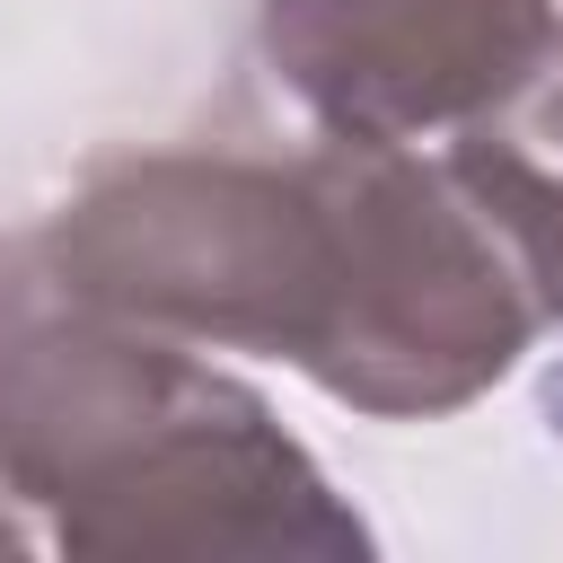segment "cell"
Masks as SVG:
<instances>
[{
	"mask_svg": "<svg viewBox=\"0 0 563 563\" xmlns=\"http://www.w3.org/2000/svg\"><path fill=\"white\" fill-rule=\"evenodd\" d=\"M0 501L62 554H369L246 378L44 255L0 264Z\"/></svg>",
	"mask_w": 563,
	"mask_h": 563,
	"instance_id": "7a4b0ae2",
	"label": "cell"
},
{
	"mask_svg": "<svg viewBox=\"0 0 563 563\" xmlns=\"http://www.w3.org/2000/svg\"><path fill=\"white\" fill-rule=\"evenodd\" d=\"M554 0H264L273 79L317 132L431 141L493 114L554 44Z\"/></svg>",
	"mask_w": 563,
	"mask_h": 563,
	"instance_id": "3957f363",
	"label": "cell"
},
{
	"mask_svg": "<svg viewBox=\"0 0 563 563\" xmlns=\"http://www.w3.org/2000/svg\"><path fill=\"white\" fill-rule=\"evenodd\" d=\"M26 545H35V528H26V519L0 501V554H26Z\"/></svg>",
	"mask_w": 563,
	"mask_h": 563,
	"instance_id": "277c9868",
	"label": "cell"
},
{
	"mask_svg": "<svg viewBox=\"0 0 563 563\" xmlns=\"http://www.w3.org/2000/svg\"><path fill=\"white\" fill-rule=\"evenodd\" d=\"M554 70H563V26H554Z\"/></svg>",
	"mask_w": 563,
	"mask_h": 563,
	"instance_id": "5b68a950",
	"label": "cell"
},
{
	"mask_svg": "<svg viewBox=\"0 0 563 563\" xmlns=\"http://www.w3.org/2000/svg\"><path fill=\"white\" fill-rule=\"evenodd\" d=\"M79 299L255 352L378 422L475 405L545 325L501 211L413 141L317 132L264 150H141L97 167L35 246Z\"/></svg>",
	"mask_w": 563,
	"mask_h": 563,
	"instance_id": "6da1fadb",
	"label": "cell"
}]
</instances>
